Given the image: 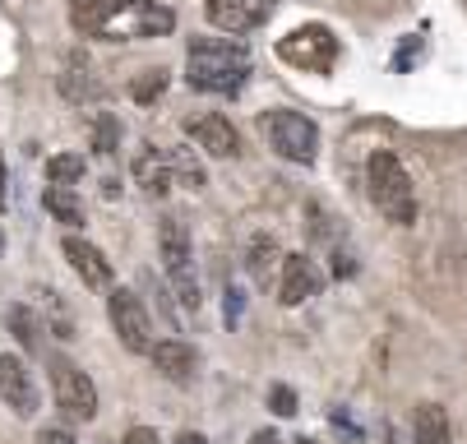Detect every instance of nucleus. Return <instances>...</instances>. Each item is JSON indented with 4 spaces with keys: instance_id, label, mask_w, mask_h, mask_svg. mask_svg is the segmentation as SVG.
Returning a JSON list of instances; mask_svg holds the SVG:
<instances>
[{
    "instance_id": "obj_1",
    "label": "nucleus",
    "mask_w": 467,
    "mask_h": 444,
    "mask_svg": "<svg viewBox=\"0 0 467 444\" xmlns=\"http://www.w3.org/2000/svg\"><path fill=\"white\" fill-rule=\"evenodd\" d=\"M70 19L84 37L102 42H149L176 28V15L158 0H75Z\"/></svg>"
},
{
    "instance_id": "obj_28",
    "label": "nucleus",
    "mask_w": 467,
    "mask_h": 444,
    "mask_svg": "<svg viewBox=\"0 0 467 444\" xmlns=\"http://www.w3.org/2000/svg\"><path fill=\"white\" fill-rule=\"evenodd\" d=\"M10 204V171H5V153H0V209Z\"/></svg>"
},
{
    "instance_id": "obj_9",
    "label": "nucleus",
    "mask_w": 467,
    "mask_h": 444,
    "mask_svg": "<svg viewBox=\"0 0 467 444\" xmlns=\"http://www.w3.org/2000/svg\"><path fill=\"white\" fill-rule=\"evenodd\" d=\"M278 5H283V0H209L204 15L223 33H254L259 24H269V15Z\"/></svg>"
},
{
    "instance_id": "obj_24",
    "label": "nucleus",
    "mask_w": 467,
    "mask_h": 444,
    "mask_svg": "<svg viewBox=\"0 0 467 444\" xmlns=\"http://www.w3.org/2000/svg\"><path fill=\"white\" fill-rule=\"evenodd\" d=\"M10 329H15V338H19L28 352L37 347V320H33L28 305H15V310H10Z\"/></svg>"
},
{
    "instance_id": "obj_33",
    "label": "nucleus",
    "mask_w": 467,
    "mask_h": 444,
    "mask_svg": "<svg viewBox=\"0 0 467 444\" xmlns=\"http://www.w3.org/2000/svg\"><path fill=\"white\" fill-rule=\"evenodd\" d=\"M0 245H5V241H0Z\"/></svg>"
},
{
    "instance_id": "obj_21",
    "label": "nucleus",
    "mask_w": 467,
    "mask_h": 444,
    "mask_svg": "<svg viewBox=\"0 0 467 444\" xmlns=\"http://www.w3.org/2000/svg\"><path fill=\"white\" fill-rule=\"evenodd\" d=\"M47 181L70 190L75 181H84V158H79V153H56V158H47Z\"/></svg>"
},
{
    "instance_id": "obj_23",
    "label": "nucleus",
    "mask_w": 467,
    "mask_h": 444,
    "mask_svg": "<svg viewBox=\"0 0 467 444\" xmlns=\"http://www.w3.org/2000/svg\"><path fill=\"white\" fill-rule=\"evenodd\" d=\"M167 93V70H144L135 84H130V98L135 102H158Z\"/></svg>"
},
{
    "instance_id": "obj_13",
    "label": "nucleus",
    "mask_w": 467,
    "mask_h": 444,
    "mask_svg": "<svg viewBox=\"0 0 467 444\" xmlns=\"http://www.w3.org/2000/svg\"><path fill=\"white\" fill-rule=\"evenodd\" d=\"M60 250H65V260H70V269L84 278V287H111V278H116V274H111V260L102 255L93 241H84V236H65Z\"/></svg>"
},
{
    "instance_id": "obj_7",
    "label": "nucleus",
    "mask_w": 467,
    "mask_h": 444,
    "mask_svg": "<svg viewBox=\"0 0 467 444\" xmlns=\"http://www.w3.org/2000/svg\"><path fill=\"white\" fill-rule=\"evenodd\" d=\"M278 56L296 70H310V75H328L333 60H338V37H333L324 24H306L296 33H287L278 42Z\"/></svg>"
},
{
    "instance_id": "obj_19",
    "label": "nucleus",
    "mask_w": 467,
    "mask_h": 444,
    "mask_svg": "<svg viewBox=\"0 0 467 444\" xmlns=\"http://www.w3.org/2000/svg\"><path fill=\"white\" fill-rule=\"evenodd\" d=\"M60 93L70 98V102H93L102 88H98V79L88 75V60H70V66H65V75H60Z\"/></svg>"
},
{
    "instance_id": "obj_18",
    "label": "nucleus",
    "mask_w": 467,
    "mask_h": 444,
    "mask_svg": "<svg viewBox=\"0 0 467 444\" xmlns=\"http://www.w3.org/2000/svg\"><path fill=\"white\" fill-rule=\"evenodd\" d=\"M42 204H47V213H51L56 222H65V227H84V204H79L75 190H65V185H47Z\"/></svg>"
},
{
    "instance_id": "obj_11",
    "label": "nucleus",
    "mask_w": 467,
    "mask_h": 444,
    "mask_svg": "<svg viewBox=\"0 0 467 444\" xmlns=\"http://www.w3.org/2000/svg\"><path fill=\"white\" fill-rule=\"evenodd\" d=\"M185 135L204 149L209 158H236L241 153V135H236V125L227 120V116H218V111H209V116H190L185 120Z\"/></svg>"
},
{
    "instance_id": "obj_4",
    "label": "nucleus",
    "mask_w": 467,
    "mask_h": 444,
    "mask_svg": "<svg viewBox=\"0 0 467 444\" xmlns=\"http://www.w3.org/2000/svg\"><path fill=\"white\" fill-rule=\"evenodd\" d=\"M259 135L269 139V149L287 162H315L319 158V125L301 111H287V107H274L259 116Z\"/></svg>"
},
{
    "instance_id": "obj_5",
    "label": "nucleus",
    "mask_w": 467,
    "mask_h": 444,
    "mask_svg": "<svg viewBox=\"0 0 467 444\" xmlns=\"http://www.w3.org/2000/svg\"><path fill=\"white\" fill-rule=\"evenodd\" d=\"M158 260H162V269H167V278L176 287V301L185 310H199V301H204V296H199L194 255H190V236H185L181 218H162V227H158Z\"/></svg>"
},
{
    "instance_id": "obj_16",
    "label": "nucleus",
    "mask_w": 467,
    "mask_h": 444,
    "mask_svg": "<svg viewBox=\"0 0 467 444\" xmlns=\"http://www.w3.org/2000/svg\"><path fill=\"white\" fill-rule=\"evenodd\" d=\"M278 260H283L278 241H274L269 232H254V236H250V250H245V269H250V278H254V283H269V274H274Z\"/></svg>"
},
{
    "instance_id": "obj_29",
    "label": "nucleus",
    "mask_w": 467,
    "mask_h": 444,
    "mask_svg": "<svg viewBox=\"0 0 467 444\" xmlns=\"http://www.w3.org/2000/svg\"><path fill=\"white\" fill-rule=\"evenodd\" d=\"M236 320H241V292L232 287L227 292V325H236Z\"/></svg>"
},
{
    "instance_id": "obj_20",
    "label": "nucleus",
    "mask_w": 467,
    "mask_h": 444,
    "mask_svg": "<svg viewBox=\"0 0 467 444\" xmlns=\"http://www.w3.org/2000/svg\"><path fill=\"white\" fill-rule=\"evenodd\" d=\"M167 162H171V176H176L181 185H190V190H204V185H209V176H204V162L194 158V149L176 144V149H167Z\"/></svg>"
},
{
    "instance_id": "obj_15",
    "label": "nucleus",
    "mask_w": 467,
    "mask_h": 444,
    "mask_svg": "<svg viewBox=\"0 0 467 444\" xmlns=\"http://www.w3.org/2000/svg\"><path fill=\"white\" fill-rule=\"evenodd\" d=\"M130 171H135V181H140L144 195H167L171 181H176V176H171V162H167V149H162V153H158V149H140Z\"/></svg>"
},
{
    "instance_id": "obj_25",
    "label": "nucleus",
    "mask_w": 467,
    "mask_h": 444,
    "mask_svg": "<svg viewBox=\"0 0 467 444\" xmlns=\"http://www.w3.org/2000/svg\"><path fill=\"white\" fill-rule=\"evenodd\" d=\"M269 408H274L278 417H292V412H296V394H292L287 385H274V389H269Z\"/></svg>"
},
{
    "instance_id": "obj_31",
    "label": "nucleus",
    "mask_w": 467,
    "mask_h": 444,
    "mask_svg": "<svg viewBox=\"0 0 467 444\" xmlns=\"http://www.w3.org/2000/svg\"><path fill=\"white\" fill-rule=\"evenodd\" d=\"M171 444H209V439H204V435H199V430H181V435H176Z\"/></svg>"
},
{
    "instance_id": "obj_27",
    "label": "nucleus",
    "mask_w": 467,
    "mask_h": 444,
    "mask_svg": "<svg viewBox=\"0 0 467 444\" xmlns=\"http://www.w3.org/2000/svg\"><path fill=\"white\" fill-rule=\"evenodd\" d=\"M120 444H158V430L153 426H135V430H125Z\"/></svg>"
},
{
    "instance_id": "obj_26",
    "label": "nucleus",
    "mask_w": 467,
    "mask_h": 444,
    "mask_svg": "<svg viewBox=\"0 0 467 444\" xmlns=\"http://www.w3.org/2000/svg\"><path fill=\"white\" fill-rule=\"evenodd\" d=\"M37 444H75V430L70 426H47V430H37Z\"/></svg>"
},
{
    "instance_id": "obj_6",
    "label": "nucleus",
    "mask_w": 467,
    "mask_h": 444,
    "mask_svg": "<svg viewBox=\"0 0 467 444\" xmlns=\"http://www.w3.org/2000/svg\"><path fill=\"white\" fill-rule=\"evenodd\" d=\"M107 315H111V329H116V338H120L125 352H135V356H149L153 352V320H149L144 301L130 292V287H111Z\"/></svg>"
},
{
    "instance_id": "obj_17",
    "label": "nucleus",
    "mask_w": 467,
    "mask_h": 444,
    "mask_svg": "<svg viewBox=\"0 0 467 444\" xmlns=\"http://www.w3.org/2000/svg\"><path fill=\"white\" fill-rule=\"evenodd\" d=\"M412 444H449V417L440 403H421L412 417Z\"/></svg>"
},
{
    "instance_id": "obj_14",
    "label": "nucleus",
    "mask_w": 467,
    "mask_h": 444,
    "mask_svg": "<svg viewBox=\"0 0 467 444\" xmlns=\"http://www.w3.org/2000/svg\"><path fill=\"white\" fill-rule=\"evenodd\" d=\"M149 361L158 366V375H167V379H171V385H190V379H194V366H199L194 347H190V343H181V338H162V343H153Z\"/></svg>"
},
{
    "instance_id": "obj_12",
    "label": "nucleus",
    "mask_w": 467,
    "mask_h": 444,
    "mask_svg": "<svg viewBox=\"0 0 467 444\" xmlns=\"http://www.w3.org/2000/svg\"><path fill=\"white\" fill-rule=\"evenodd\" d=\"M324 292V274L315 269V260L306 255H283V283H278V296L283 305H306L310 296Z\"/></svg>"
},
{
    "instance_id": "obj_32",
    "label": "nucleus",
    "mask_w": 467,
    "mask_h": 444,
    "mask_svg": "<svg viewBox=\"0 0 467 444\" xmlns=\"http://www.w3.org/2000/svg\"><path fill=\"white\" fill-rule=\"evenodd\" d=\"M296 444H319V439H306V435H301V439H296Z\"/></svg>"
},
{
    "instance_id": "obj_22",
    "label": "nucleus",
    "mask_w": 467,
    "mask_h": 444,
    "mask_svg": "<svg viewBox=\"0 0 467 444\" xmlns=\"http://www.w3.org/2000/svg\"><path fill=\"white\" fill-rule=\"evenodd\" d=\"M116 149H120V120H116L111 111H98V116H93V153L111 158Z\"/></svg>"
},
{
    "instance_id": "obj_2",
    "label": "nucleus",
    "mask_w": 467,
    "mask_h": 444,
    "mask_svg": "<svg viewBox=\"0 0 467 444\" xmlns=\"http://www.w3.org/2000/svg\"><path fill=\"white\" fill-rule=\"evenodd\" d=\"M185 79L199 93L232 98L250 79V51L241 42H232V37H199L185 51Z\"/></svg>"
},
{
    "instance_id": "obj_10",
    "label": "nucleus",
    "mask_w": 467,
    "mask_h": 444,
    "mask_svg": "<svg viewBox=\"0 0 467 444\" xmlns=\"http://www.w3.org/2000/svg\"><path fill=\"white\" fill-rule=\"evenodd\" d=\"M0 398H5V408L15 417H37V408H42L33 370L19 356H10V352H0Z\"/></svg>"
},
{
    "instance_id": "obj_30",
    "label": "nucleus",
    "mask_w": 467,
    "mask_h": 444,
    "mask_svg": "<svg viewBox=\"0 0 467 444\" xmlns=\"http://www.w3.org/2000/svg\"><path fill=\"white\" fill-rule=\"evenodd\" d=\"M250 444H283V439H278V430H254Z\"/></svg>"
},
{
    "instance_id": "obj_3",
    "label": "nucleus",
    "mask_w": 467,
    "mask_h": 444,
    "mask_svg": "<svg viewBox=\"0 0 467 444\" xmlns=\"http://www.w3.org/2000/svg\"><path fill=\"white\" fill-rule=\"evenodd\" d=\"M366 185H370V200H375V209L389 218V222H398V227H408V222H417V190H412V176H408V167L398 162L393 153H370V162H366Z\"/></svg>"
},
{
    "instance_id": "obj_8",
    "label": "nucleus",
    "mask_w": 467,
    "mask_h": 444,
    "mask_svg": "<svg viewBox=\"0 0 467 444\" xmlns=\"http://www.w3.org/2000/svg\"><path fill=\"white\" fill-rule=\"evenodd\" d=\"M51 394L65 421H93L98 417V385L70 361H51Z\"/></svg>"
}]
</instances>
